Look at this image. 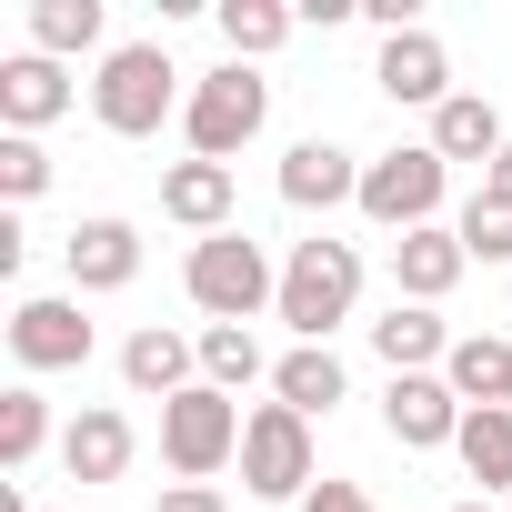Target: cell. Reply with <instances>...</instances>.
Instances as JSON below:
<instances>
[{"mask_svg":"<svg viewBox=\"0 0 512 512\" xmlns=\"http://www.w3.org/2000/svg\"><path fill=\"white\" fill-rule=\"evenodd\" d=\"M442 181H452V161H442L432 141H402V151L362 161V221H382V231H432Z\"/></svg>","mask_w":512,"mask_h":512,"instance_id":"obj_5","label":"cell"},{"mask_svg":"<svg viewBox=\"0 0 512 512\" xmlns=\"http://www.w3.org/2000/svg\"><path fill=\"white\" fill-rule=\"evenodd\" d=\"M372 352H382L392 372H432V362H452V332H442L432 302H392V312L372 322Z\"/></svg>","mask_w":512,"mask_h":512,"instance_id":"obj_19","label":"cell"},{"mask_svg":"<svg viewBox=\"0 0 512 512\" xmlns=\"http://www.w3.org/2000/svg\"><path fill=\"white\" fill-rule=\"evenodd\" d=\"M61 262H71V292H131L141 282V231L101 211V221H81L61 241Z\"/></svg>","mask_w":512,"mask_h":512,"instance_id":"obj_10","label":"cell"},{"mask_svg":"<svg viewBox=\"0 0 512 512\" xmlns=\"http://www.w3.org/2000/svg\"><path fill=\"white\" fill-rule=\"evenodd\" d=\"M382 432H392L402 452H442V442H462V392H452L442 372H392Z\"/></svg>","mask_w":512,"mask_h":512,"instance_id":"obj_8","label":"cell"},{"mask_svg":"<svg viewBox=\"0 0 512 512\" xmlns=\"http://www.w3.org/2000/svg\"><path fill=\"white\" fill-rule=\"evenodd\" d=\"M452 452H462V472H472L482 492H512V412H502V402H492V412H462V442H452Z\"/></svg>","mask_w":512,"mask_h":512,"instance_id":"obj_22","label":"cell"},{"mask_svg":"<svg viewBox=\"0 0 512 512\" xmlns=\"http://www.w3.org/2000/svg\"><path fill=\"white\" fill-rule=\"evenodd\" d=\"M262 121H272V81L251 71V61H221V71H201V81H191V111H181V131H191V161H231L241 141H262Z\"/></svg>","mask_w":512,"mask_h":512,"instance_id":"obj_4","label":"cell"},{"mask_svg":"<svg viewBox=\"0 0 512 512\" xmlns=\"http://www.w3.org/2000/svg\"><path fill=\"white\" fill-rule=\"evenodd\" d=\"M352 302H362V251H352V241H292L272 312H282L302 342H332V332L352 322Z\"/></svg>","mask_w":512,"mask_h":512,"instance_id":"obj_2","label":"cell"},{"mask_svg":"<svg viewBox=\"0 0 512 512\" xmlns=\"http://www.w3.org/2000/svg\"><path fill=\"white\" fill-rule=\"evenodd\" d=\"M191 372H201V342H181V332H161V322H141V332L121 342V382H131L141 402H181Z\"/></svg>","mask_w":512,"mask_h":512,"instance_id":"obj_13","label":"cell"},{"mask_svg":"<svg viewBox=\"0 0 512 512\" xmlns=\"http://www.w3.org/2000/svg\"><path fill=\"white\" fill-rule=\"evenodd\" d=\"M241 482L262 492V502H302L312 492V422L292 402H262L241 422Z\"/></svg>","mask_w":512,"mask_h":512,"instance_id":"obj_7","label":"cell"},{"mask_svg":"<svg viewBox=\"0 0 512 512\" xmlns=\"http://www.w3.org/2000/svg\"><path fill=\"white\" fill-rule=\"evenodd\" d=\"M41 442H51V402H41L31 382H21V392H0V472H31Z\"/></svg>","mask_w":512,"mask_h":512,"instance_id":"obj_23","label":"cell"},{"mask_svg":"<svg viewBox=\"0 0 512 512\" xmlns=\"http://www.w3.org/2000/svg\"><path fill=\"white\" fill-rule=\"evenodd\" d=\"M11 352H21V372H81V362H91V322H81V302H61V292L21 302V312H11Z\"/></svg>","mask_w":512,"mask_h":512,"instance_id":"obj_9","label":"cell"},{"mask_svg":"<svg viewBox=\"0 0 512 512\" xmlns=\"http://www.w3.org/2000/svg\"><path fill=\"white\" fill-rule=\"evenodd\" d=\"M432 151H442V161H482V171H492V161L512 151V131H502V111H492L482 91H452V101L432 111Z\"/></svg>","mask_w":512,"mask_h":512,"instance_id":"obj_17","label":"cell"},{"mask_svg":"<svg viewBox=\"0 0 512 512\" xmlns=\"http://www.w3.org/2000/svg\"><path fill=\"white\" fill-rule=\"evenodd\" d=\"M442 382L462 392V412H512V342H492V332H462L452 342V362H442Z\"/></svg>","mask_w":512,"mask_h":512,"instance_id":"obj_20","label":"cell"},{"mask_svg":"<svg viewBox=\"0 0 512 512\" xmlns=\"http://www.w3.org/2000/svg\"><path fill=\"white\" fill-rule=\"evenodd\" d=\"M31 41H41V61L91 51L101 41V0H31Z\"/></svg>","mask_w":512,"mask_h":512,"instance_id":"obj_24","label":"cell"},{"mask_svg":"<svg viewBox=\"0 0 512 512\" xmlns=\"http://www.w3.org/2000/svg\"><path fill=\"white\" fill-rule=\"evenodd\" d=\"M91 111H101V131L151 141V131H161L171 111H191V101H181V71H171L161 41H121V51L101 61V81H91Z\"/></svg>","mask_w":512,"mask_h":512,"instance_id":"obj_1","label":"cell"},{"mask_svg":"<svg viewBox=\"0 0 512 512\" xmlns=\"http://www.w3.org/2000/svg\"><path fill=\"white\" fill-rule=\"evenodd\" d=\"M452 512H492V502H452Z\"/></svg>","mask_w":512,"mask_h":512,"instance_id":"obj_32","label":"cell"},{"mask_svg":"<svg viewBox=\"0 0 512 512\" xmlns=\"http://www.w3.org/2000/svg\"><path fill=\"white\" fill-rule=\"evenodd\" d=\"M61 462H71V482H121V472H131V412L91 402V412L61 432Z\"/></svg>","mask_w":512,"mask_h":512,"instance_id":"obj_18","label":"cell"},{"mask_svg":"<svg viewBox=\"0 0 512 512\" xmlns=\"http://www.w3.org/2000/svg\"><path fill=\"white\" fill-rule=\"evenodd\" d=\"M462 272H472V251H462V231H442V221L392 241V282H402V302H442Z\"/></svg>","mask_w":512,"mask_h":512,"instance_id":"obj_15","label":"cell"},{"mask_svg":"<svg viewBox=\"0 0 512 512\" xmlns=\"http://www.w3.org/2000/svg\"><path fill=\"white\" fill-rule=\"evenodd\" d=\"M452 231H462V251H472V262H512V201H502V191H472Z\"/></svg>","mask_w":512,"mask_h":512,"instance_id":"obj_27","label":"cell"},{"mask_svg":"<svg viewBox=\"0 0 512 512\" xmlns=\"http://www.w3.org/2000/svg\"><path fill=\"white\" fill-rule=\"evenodd\" d=\"M282 201H292V211L362 201V161H352L342 141H292V151H282Z\"/></svg>","mask_w":512,"mask_h":512,"instance_id":"obj_12","label":"cell"},{"mask_svg":"<svg viewBox=\"0 0 512 512\" xmlns=\"http://www.w3.org/2000/svg\"><path fill=\"white\" fill-rule=\"evenodd\" d=\"M181 282H191V302H201L211 322H251L262 302H282V272H272V251L251 241V231H211V241H191Z\"/></svg>","mask_w":512,"mask_h":512,"instance_id":"obj_3","label":"cell"},{"mask_svg":"<svg viewBox=\"0 0 512 512\" xmlns=\"http://www.w3.org/2000/svg\"><path fill=\"white\" fill-rule=\"evenodd\" d=\"M372 81H382V101H422V111H442V101H452V51H442L432 31H392L382 61H372Z\"/></svg>","mask_w":512,"mask_h":512,"instance_id":"obj_11","label":"cell"},{"mask_svg":"<svg viewBox=\"0 0 512 512\" xmlns=\"http://www.w3.org/2000/svg\"><path fill=\"white\" fill-rule=\"evenodd\" d=\"M201 382H211V392L262 382V342H251V322H211V332H201Z\"/></svg>","mask_w":512,"mask_h":512,"instance_id":"obj_25","label":"cell"},{"mask_svg":"<svg viewBox=\"0 0 512 512\" xmlns=\"http://www.w3.org/2000/svg\"><path fill=\"white\" fill-rule=\"evenodd\" d=\"M302 512H382V502H372L362 482H312V492H302Z\"/></svg>","mask_w":512,"mask_h":512,"instance_id":"obj_29","label":"cell"},{"mask_svg":"<svg viewBox=\"0 0 512 512\" xmlns=\"http://www.w3.org/2000/svg\"><path fill=\"white\" fill-rule=\"evenodd\" d=\"M272 392H282L302 422L332 412V402H342V352H332V342H292V352L272 362Z\"/></svg>","mask_w":512,"mask_h":512,"instance_id":"obj_21","label":"cell"},{"mask_svg":"<svg viewBox=\"0 0 512 512\" xmlns=\"http://www.w3.org/2000/svg\"><path fill=\"white\" fill-rule=\"evenodd\" d=\"M221 41H231V61H262L292 41V11L282 0H221Z\"/></svg>","mask_w":512,"mask_h":512,"instance_id":"obj_26","label":"cell"},{"mask_svg":"<svg viewBox=\"0 0 512 512\" xmlns=\"http://www.w3.org/2000/svg\"><path fill=\"white\" fill-rule=\"evenodd\" d=\"M151 512H231V502H221V482H171Z\"/></svg>","mask_w":512,"mask_h":512,"instance_id":"obj_30","label":"cell"},{"mask_svg":"<svg viewBox=\"0 0 512 512\" xmlns=\"http://www.w3.org/2000/svg\"><path fill=\"white\" fill-rule=\"evenodd\" d=\"M51 191V151L21 141V131H0V201H41Z\"/></svg>","mask_w":512,"mask_h":512,"instance_id":"obj_28","label":"cell"},{"mask_svg":"<svg viewBox=\"0 0 512 512\" xmlns=\"http://www.w3.org/2000/svg\"><path fill=\"white\" fill-rule=\"evenodd\" d=\"M482 191H502V201H512V151H502V161L482 171Z\"/></svg>","mask_w":512,"mask_h":512,"instance_id":"obj_31","label":"cell"},{"mask_svg":"<svg viewBox=\"0 0 512 512\" xmlns=\"http://www.w3.org/2000/svg\"><path fill=\"white\" fill-rule=\"evenodd\" d=\"M61 111H71V81H61V61H41V51L0 61V131L41 141V121H61Z\"/></svg>","mask_w":512,"mask_h":512,"instance_id":"obj_14","label":"cell"},{"mask_svg":"<svg viewBox=\"0 0 512 512\" xmlns=\"http://www.w3.org/2000/svg\"><path fill=\"white\" fill-rule=\"evenodd\" d=\"M241 422H251V412H241L231 392L191 382L181 402H161V462H171L181 482H211V472H221V462L241 452Z\"/></svg>","mask_w":512,"mask_h":512,"instance_id":"obj_6","label":"cell"},{"mask_svg":"<svg viewBox=\"0 0 512 512\" xmlns=\"http://www.w3.org/2000/svg\"><path fill=\"white\" fill-rule=\"evenodd\" d=\"M161 211L181 221V231H231V161H171L161 171Z\"/></svg>","mask_w":512,"mask_h":512,"instance_id":"obj_16","label":"cell"}]
</instances>
